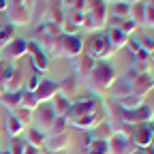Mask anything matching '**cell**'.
<instances>
[{
	"instance_id": "obj_1",
	"label": "cell",
	"mask_w": 154,
	"mask_h": 154,
	"mask_svg": "<svg viewBox=\"0 0 154 154\" xmlns=\"http://www.w3.org/2000/svg\"><path fill=\"white\" fill-rule=\"evenodd\" d=\"M116 79H118L116 69H113L109 62L99 60V62H94L92 73H90V77H88L86 82H88V86H90L92 90H96V92H109V88L113 86Z\"/></svg>"
},
{
	"instance_id": "obj_2",
	"label": "cell",
	"mask_w": 154,
	"mask_h": 154,
	"mask_svg": "<svg viewBox=\"0 0 154 154\" xmlns=\"http://www.w3.org/2000/svg\"><path fill=\"white\" fill-rule=\"evenodd\" d=\"M84 54L90 56L94 62H99V60L107 62V58H111L116 54V49L109 45L107 34L92 32V34H88V38H84Z\"/></svg>"
},
{
	"instance_id": "obj_3",
	"label": "cell",
	"mask_w": 154,
	"mask_h": 154,
	"mask_svg": "<svg viewBox=\"0 0 154 154\" xmlns=\"http://www.w3.org/2000/svg\"><path fill=\"white\" fill-rule=\"evenodd\" d=\"M107 22H109V5L105 0H94L90 13L84 17L82 30H86L90 34L92 32H101L103 28H107Z\"/></svg>"
},
{
	"instance_id": "obj_4",
	"label": "cell",
	"mask_w": 154,
	"mask_h": 154,
	"mask_svg": "<svg viewBox=\"0 0 154 154\" xmlns=\"http://www.w3.org/2000/svg\"><path fill=\"white\" fill-rule=\"evenodd\" d=\"M30 9H32V0H9V7L5 11L7 22L13 28L28 26L30 24Z\"/></svg>"
},
{
	"instance_id": "obj_5",
	"label": "cell",
	"mask_w": 154,
	"mask_h": 154,
	"mask_svg": "<svg viewBox=\"0 0 154 154\" xmlns=\"http://www.w3.org/2000/svg\"><path fill=\"white\" fill-rule=\"evenodd\" d=\"M101 107H103V101H99L96 96H79V99H75L71 103V109L66 113V122L73 124L79 118H84V116H88V113H92L96 109H101Z\"/></svg>"
},
{
	"instance_id": "obj_6",
	"label": "cell",
	"mask_w": 154,
	"mask_h": 154,
	"mask_svg": "<svg viewBox=\"0 0 154 154\" xmlns=\"http://www.w3.org/2000/svg\"><path fill=\"white\" fill-rule=\"evenodd\" d=\"M120 120L128 126H135V124H146V122H152L154 120V109L152 105L143 103L139 105L137 109H122L120 111Z\"/></svg>"
},
{
	"instance_id": "obj_7",
	"label": "cell",
	"mask_w": 154,
	"mask_h": 154,
	"mask_svg": "<svg viewBox=\"0 0 154 154\" xmlns=\"http://www.w3.org/2000/svg\"><path fill=\"white\" fill-rule=\"evenodd\" d=\"M131 141L135 148L146 150L152 141H154V122H146V124H135L131 126Z\"/></svg>"
},
{
	"instance_id": "obj_8",
	"label": "cell",
	"mask_w": 154,
	"mask_h": 154,
	"mask_svg": "<svg viewBox=\"0 0 154 154\" xmlns=\"http://www.w3.org/2000/svg\"><path fill=\"white\" fill-rule=\"evenodd\" d=\"M54 120H56V111H54V107L49 103H41L32 111V126H36L38 131H43L45 135H47L49 126L54 124Z\"/></svg>"
},
{
	"instance_id": "obj_9",
	"label": "cell",
	"mask_w": 154,
	"mask_h": 154,
	"mask_svg": "<svg viewBox=\"0 0 154 154\" xmlns=\"http://www.w3.org/2000/svg\"><path fill=\"white\" fill-rule=\"evenodd\" d=\"M84 54V38L79 34H62L60 36V56L62 58H75Z\"/></svg>"
},
{
	"instance_id": "obj_10",
	"label": "cell",
	"mask_w": 154,
	"mask_h": 154,
	"mask_svg": "<svg viewBox=\"0 0 154 154\" xmlns=\"http://www.w3.org/2000/svg\"><path fill=\"white\" fill-rule=\"evenodd\" d=\"M154 90V75L148 73H139L135 79L131 82V94L141 96V99H148V94Z\"/></svg>"
},
{
	"instance_id": "obj_11",
	"label": "cell",
	"mask_w": 154,
	"mask_h": 154,
	"mask_svg": "<svg viewBox=\"0 0 154 154\" xmlns=\"http://www.w3.org/2000/svg\"><path fill=\"white\" fill-rule=\"evenodd\" d=\"M71 66H73V75L77 77V79H88L90 73H92V66H94V60L90 56L86 54H79V56H75L71 58Z\"/></svg>"
},
{
	"instance_id": "obj_12",
	"label": "cell",
	"mask_w": 154,
	"mask_h": 154,
	"mask_svg": "<svg viewBox=\"0 0 154 154\" xmlns=\"http://www.w3.org/2000/svg\"><path fill=\"white\" fill-rule=\"evenodd\" d=\"M56 94H60V84L54 82V79H41V84L36 86L34 90V96H36V101L38 103H49Z\"/></svg>"
},
{
	"instance_id": "obj_13",
	"label": "cell",
	"mask_w": 154,
	"mask_h": 154,
	"mask_svg": "<svg viewBox=\"0 0 154 154\" xmlns=\"http://www.w3.org/2000/svg\"><path fill=\"white\" fill-rule=\"evenodd\" d=\"M28 56H30V60H32L34 71L47 73V69H49V56L38 47L36 43H32V41H28Z\"/></svg>"
},
{
	"instance_id": "obj_14",
	"label": "cell",
	"mask_w": 154,
	"mask_h": 154,
	"mask_svg": "<svg viewBox=\"0 0 154 154\" xmlns=\"http://www.w3.org/2000/svg\"><path fill=\"white\" fill-rule=\"evenodd\" d=\"M107 143H109V154H133V150H135L131 137L122 133H113Z\"/></svg>"
},
{
	"instance_id": "obj_15",
	"label": "cell",
	"mask_w": 154,
	"mask_h": 154,
	"mask_svg": "<svg viewBox=\"0 0 154 154\" xmlns=\"http://www.w3.org/2000/svg\"><path fill=\"white\" fill-rule=\"evenodd\" d=\"M73 143V137L71 133H60V135H51V137H47L45 141V150L47 152H66Z\"/></svg>"
},
{
	"instance_id": "obj_16",
	"label": "cell",
	"mask_w": 154,
	"mask_h": 154,
	"mask_svg": "<svg viewBox=\"0 0 154 154\" xmlns=\"http://www.w3.org/2000/svg\"><path fill=\"white\" fill-rule=\"evenodd\" d=\"M5 49H7V58L11 62H15V60H19V58H24L28 54V38H17L15 36Z\"/></svg>"
},
{
	"instance_id": "obj_17",
	"label": "cell",
	"mask_w": 154,
	"mask_h": 154,
	"mask_svg": "<svg viewBox=\"0 0 154 154\" xmlns=\"http://www.w3.org/2000/svg\"><path fill=\"white\" fill-rule=\"evenodd\" d=\"M60 94L64 99H69L71 103L75 99H79V79H77L75 75H69L66 79L60 82Z\"/></svg>"
},
{
	"instance_id": "obj_18",
	"label": "cell",
	"mask_w": 154,
	"mask_h": 154,
	"mask_svg": "<svg viewBox=\"0 0 154 154\" xmlns=\"http://www.w3.org/2000/svg\"><path fill=\"white\" fill-rule=\"evenodd\" d=\"M24 135H26V143L28 146H32V148H38V150H45V141H47V135L43 133V131H38L36 126H28L26 131H24Z\"/></svg>"
},
{
	"instance_id": "obj_19",
	"label": "cell",
	"mask_w": 154,
	"mask_h": 154,
	"mask_svg": "<svg viewBox=\"0 0 154 154\" xmlns=\"http://www.w3.org/2000/svg\"><path fill=\"white\" fill-rule=\"evenodd\" d=\"M131 94V82L124 79V77H118V79L113 82V86L109 88V96H111V101H120L124 99V96Z\"/></svg>"
},
{
	"instance_id": "obj_20",
	"label": "cell",
	"mask_w": 154,
	"mask_h": 154,
	"mask_svg": "<svg viewBox=\"0 0 154 154\" xmlns=\"http://www.w3.org/2000/svg\"><path fill=\"white\" fill-rule=\"evenodd\" d=\"M62 15H64V9H62V5H60V0H49L47 13H45V19H43V22L60 24V22H62Z\"/></svg>"
},
{
	"instance_id": "obj_21",
	"label": "cell",
	"mask_w": 154,
	"mask_h": 154,
	"mask_svg": "<svg viewBox=\"0 0 154 154\" xmlns=\"http://www.w3.org/2000/svg\"><path fill=\"white\" fill-rule=\"evenodd\" d=\"M131 36H126L122 30H118V28H109L107 30V41H109V45L118 51V49H122L124 45H126V41H128Z\"/></svg>"
},
{
	"instance_id": "obj_22",
	"label": "cell",
	"mask_w": 154,
	"mask_h": 154,
	"mask_svg": "<svg viewBox=\"0 0 154 154\" xmlns=\"http://www.w3.org/2000/svg\"><path fill=\"white\" fill-rule=\"evenodd\" d=\"M22 94L24 90H17V92H2V96H0V105H2L5 109H17L19 103H22Z\"/></svg>"
},
{
	"instance_id": "obj_23",
	"label": "cell",
	"mask_w": 154,
	"mask_h": 154,
	"mask_svg": "<svg viewBox=\"0 0 154 154\" xmlns=\"http://www.w3.org/2000/svg\"><path fill=\"white\" fill-rule=\"evenodd\" d=\"M5 126H7V133L11 135V139H15V137H22V135H24V131H26L22 124H19V120L15 118L13 113H9V116H7Z\"/></svg>"
},
{
	"instance_id": "obj_24",
	"label": "cell",
	"mask_w": 154,
	"mask_h": 154,
	"mask_svg": "<svg viewBox=\"0 0 154 154\" xmlns=\"http://www.w3.org/2000/svg\"><path fill=\"white\" fill-rule=\"evenodd\" d=\"M51 107H54L56 116H62V118H66V113H69V109H71V101L64 99L62 94H56L54 99H51Z\"/></svg>"
},
{
	"instance_id": "obj_25",
	"label": "cell",
	"mask_w": 154,
	"mask_h": 154,
	"mask_svg": "<svg viewBox=\"0 0 154 154\" xmlns=\"http://www.w3.org/2000/svg\"><path fill=\"white\" fill-rule=\"evenodd\" d=\"M90 133V137L94 139V141H109L111 139V126L107 124V122H103V124H99L96 128H92V131H88Z\"/></svg>"
},
{
	"instance_id": "obj_26",
	"label": "cell",
	"mask_w": 154,
	"mask_h": 154,
	"mask_svg": "<svg viewBox=\"0 0 154 154\" xmlns=\"http://www.w3.org/2000/svg\"><path fill=\"white\" fill-rule=\"evenodd\" d=\"M118 107H122V109H137L139 105H143L146 103V99H141V96H135V94H128V96H124V99H120V101H113Z\"/></svg>"
},
{
	"instance_id": "obj_27",
	"label": "cell",
	"mask_w": 154,
	"mask_h": 154,
	"mask_svg": "<svg viewBox=\"0 0 154 154\" xmlns=\"http://www.w3.org/2000/svg\"><path fill=\"white\" fill-rule=\"evenodd\" d=\"M128 13H131V5H126V2H113V5L109 7V15H111V17L128 19Z\"/></svg>"
},
{
	"instance_id": "obj_28",
	"label": "cell",
	"mask_w": 154,
	"mask_h": 154,
	"mask_svg": "<svg viewBox=\"0 0 154 154\" xmlns=\"http://www.w3.org/2000/svg\"><path fill=\"white\" fill-rule=\"evenodd\" d=\"M15 38V28L11 24H5V26H0V49H5L11 41Z\"/></svg>"
},
{
	"instance_id": "obj_29",
	"label": "cell",
	"mask_w": 154,
	"mask_h": 154,
	"mask_svg": "<svg viewBox=\"0 0 154 154\" xmlns=\"http://www.w3.org/2000/svg\"><path fill=\"white\" fill-rule=\"evenodd\" d=\"M143 26L154 28V0H143Z\"/></svg>"
},
{
	"instance_id": "obj_30",
	"label": "cell",
	"mask_w": 154,
	"mask_h": 154,
	"mask_svg": "<svg viewBox=\"0 0 154 154\" xmlns=\"http://www.w3.org/2000/svg\"><path fill=\"white\" fill-rule=\"evenodd\" d=\"M84 13H79V11H75V9H64V15H62V19H66V22H71L73 26H77L82 30V26H84Z\"/></svg>"
},
{
	"instance_id": "obj_31",
	"label": "cell",
	"mask_w": 154,
	"mask_h": 154,
	"mask_svg": "<svg viewBox=\"0 0 154 154\" xmlns=\"http://www.w3.org/2000/svg\"><path fill=\"white\" fill-rule=\"evenodd\" d=\"M11 113L19 120V124H22L24 128L32 126V111H28V109H24V107H17V109H13Z\"/></svg>"
},
{
	"instance_id": "obj_32",
	"label": "cell",
	"mask_w": 154,
	"mask_h": 154,
	"mask_svg": "<svg viewBox=\"0 0 154 154\" xmlns=\"http://www.w3.org/2000/svg\"><path fill=\"white\" fill-rule=\"evenodd\" d=\"M66 126H69L66 118H62V116H56L54 124H51L49 131H47V137H51V135H60V133H66Z\"/></svg>"
},
{
	"instance_id": "obj_33",
	"label": "cell",
	"mask_w": 154,
	"mask_h": 154,
	"mask_svg": "<svg viewBox=\"0 0 154 154\" xmlns=\"http://www.w3.org/2000/svg\"><path fill=\"white\" fill-rule=\"evenodd\" d=\"M38 105H41V103L36 101L34 92H26V90H24V94H22V103H19V107H24V109H28V111H34Z\"/></svg>"
},
{
	"instance_id": "obj_34",
	"label": "cell",
	"mask_w": 154,
	"mask_h": 154,
	"mask_svg": "<svg viewBox=\"0 0 154 154\" xmlns=\"http://www.w3.org/2000/svg\"><path fill=\"white\" fill-rule=\"evenodd\" d=\"M41 79H43V75L38 73V71H32V73L28 75L26 84H24V90H26V92H34V90H36V86L41 84Z\"/></svg>"
},
{
	"instance_id": "obj_35",
	"label": "cell",
	"mask_w": 154,
	"mask_h": 154,
	"mask_svg": "<svg viewBox=\"0 0 154 154\" xmlns=\"http://www.w3.org/2000/svg\"><path fill=\"white\" fill-rule=\"evenodd\" d=\"M128 19H133L137 26H143V5H131V13H128Z\"/></svg>"
},
{
	"instance_id": "obj_36",
	"label": "cell",
	"mask_w": 154,
	"mask_h": 154,
	"mask_svg": "<svg viewBox=\"0 0 154 154\" xmlns=\"http://www.w3.org/2000/svg\"><path fill=\"white\" fill-rule=\"evenodd\" d=\"M86 150H88V154H109V143L107 141H92Z\"/></svg>"
},
{
	"instance_id": "obj_37",
	"label": "cell",
	"mask_w": 154,
	"mask_h": 154,
	"mask_svg": "<svg viewBox=\"0 0 154 154\" xmlns=\"http://www.w3.org/2000/svg\"><path fill=\"white\" fill-rule=\"evenodd\" d=\"M24 150H26V141H24L22 137L11 139V148H9L11 154H24Z\"/></svg>"
},
{
	"instance_id": "obj_38",
	"label": "cell",
	"mask_w": 154,
	"mask_h": 154,
	"mask_svg": "<svg viewBox=\"0 0 154 154\" xmlns=\"http://www.w3.org/2000/svg\"><path fill=\"white\" fill-rule=\"evenodd\" d=\"M60 30H62V34H79V32H82L77 26H73L71 22H66V19H62V22H60Z\"/></svg>"
},
{
	"instance_id": "obj_39",
	"label": "cell",
	"mask_w": 154,
	"mask_h": 154,
	"mask_svg": "<svg viewBox=\"0 0 154 154\" xmlns=\"http://www.w3.org/2000/svg\"><path fill=\"white\" fill-rule=\"evenodd\" d=\"M139 45H141L143 51L152 54V51H154V36H143V38H139Z\"/></svg>"
},
{
	"instance_id": "obj_40",
	"label": "cell",
	"mask_w": 154,
	"mask_h": 154,
	"mask_svg": "<svg viewBox=\"0 0 154 154\" xmlns=\"http://www.w3.org/2000/svg\"><path fill=\"white\" fill-rule=\"evenodd\" d=\"M124 47H126V49H128V51H131L133 56H135V54H137V51L141 49V45H139V41H137V38H128Z\"/></svg>"
},
{
	"instance_id": "obj_41",
	"label": "cell",
	"mask_w": 154,
	"mask_h": 154,
	"mask_svg": "<svg viewBox=\"0 0 154 154\" xmlns=\"http://www.w3.org/2000/svg\"><path fill=\"white\" fill-rule=\"evenodd\" d=\"M135 62H150V54L143 51V49H139L137 54H135Z\"/></svg>"
},
{
	"instance_id": "obj_42",
	"label": "cell",
	"mask_w": 154,
	"mask_h": 154,
	"mask_svg": "<svg viewBox=\"0 0 154 154\" xmlns=\"http://www.w3.org/2000/svg\"><path fill=\"white\" fill-rule=\"evenodd\" d=\"M43 150H38V148H32V146H28L26 143V150H24V154H41Z\"/></svg>"
},
{
	"instance_id": "obj_43",
	"label": "cell",
	"mask_w": 154,
	"mask_h": 154,
	"mask_svg": "<svg viewBox=\"0 0 154 154\" xmlns=\"http://www.w3.org/2000/svg\"><path fill=\"white\" fill-rule=\"evenodd\" d=\"M7 7H9V0H0V13H5Z\"/></svg>"
},
{
	"instance_id": "obj_44",
	"label": "cell",
	"mask_w": 154,
	"mask_h": 154,
	"mask_svg": "<svg viewBox=\"0 0 154 154\" xmlns=\"http://www.w3.org/2000/svg\"><path fill=\"white\" fill-rule=\"evenodd\" d=\"M146 154H154V141H152V143L146 148Z\"/></svg>"
},
{
	"instance_id": "obj_45",
	"label": "cell",
	"mask_w": 154,
	"mask_h": 154,
	"mask_svg": "<svg viewBox=\"0 0 154 154\" xmlns=\"http://www.w3.org/2000/svg\"><path fill=\"white\" fill-rule=\"evenodd\" d=\"M126 5H139V2H143V0H124Z\"/></svg>"
},
{
	"instance_id": "obj_46",
	"label": "cell",
	"mask_w": 154,
	"mask_h": 154,
	"mask_svg": "<svg viewBox=\"0 0 154 154\" xmlns=\"http://www.w3.org/2000/svg\"><path fill=\"white\" fill-rule=\"evenodd\" d=\"M133 154H146V150H139V148H135V150H133Z\"/></svg>"
},
{
	"instance_id": "obj_47",
	"label": "cell",
	"mask_w": 154,
	"mask_h": 154,
	"mask_svg": "<svg viewBox=\"0 0 154 154\" xmlns=\"http://www.w3.org/2000/svg\"><path fill=\"white\" fill-rule=\"evenodd\" d=\"M41 154H66V152H47V150H43Z\"/></svg>"
},
{
	"instance_id": "obj_48",
	"label": "cell",
	"mask_w": 154,
	"mask_h": 154,
	"mask_svg": "<svg viewBox=\"0 0 154 154\" xmlns=\"http://www.w3.org/2000/svg\"><path fill=\"white\" fill-rule=\"evenodd\" d=\"M105 2H109V5H113V2H124V0H105Z\"/></svg>"
},
{
	"instance_id": "obj_49",
	"label": "cell",
	"mask_w": 154,
	"mask_h": 154,
	"mask_svg": "<svg viewBox=\"0 0 154 154\" xmlns=\"http://www.w3.org/2000/svg\"><path fill=\"white\" fill-rule=\"evenodd\" d=\"M0 154H11V152H9V148H7V150H0Z\"/></svg>"
},
{
	"instance_id": "obj_50",
	"label": "cell",
	"mask_w": 154,
	"mask_h": 154,
	"mask_svg": "<svg viewBox=\"0 0 154 154\" xmlns=\"http://www.w3.org/2000/svg\"><path fill=\"white\" fill-rule=\"evenodd\" d=\"M150 62H154V51H152V54H150Z\"/></svg>"
},
{
	"instance_id": "obj_51",
	"label": "cell",
	"mask_w": 154,
	"mask_h": 154,
	"mask_svg": "<svg viewBox=\"0 0 154 154\" xmlns=\"http://www.w3.org/2000/svg\"><path fill=\"white\" fill-rule=\"evenodd\" d=\"M2 92H5V90H2V88H0V96H2Z\"/></svg>"
},
{
	"instance_id": "obj_52",
	"label": "cell",
	"mask_w": 154,
	"mask_h": 154,
	"mask_svg": "<svg viewBox=\"0 0 154 154\" xmlns=\"http://www.w3.org/2000/svg\"><path fill=\"white\" fill-rule=\"evenodd\" d=\"M0 62H2V58H0Z\"/></svg>"
},
{
	"instance_id": "obj_53",
	"label": "cell",
	"mask_w": 154,
	"mask_h": 154,
	"mask_svg": "<svg viewBox=\"0 0 154 154\" xmlns=\"http://www.w3.org/2000/svg\"><path fill=\"white\" fill-rule=\"evenodd\" d=\"M152 109H154V107H152ZM152 122H154V120H152Z\"/></svg>"
},
{
	"instance_id": "obj_54",
	"label": "cell",
	"mask_w": 154,
	"mask_h": 154,
	"mask_svg": "<svg viewBox=\"0 0 154 154\" xmlns=\"http://www.w3.org/2000/svg\"><path fill=\"white\" fill-rule=\"evenodd\" d=\"M0 143H2V141H0Z\"/></svg>"
}]
</instances>
